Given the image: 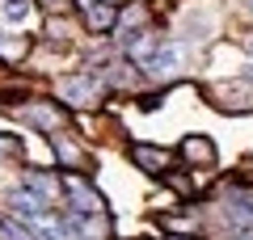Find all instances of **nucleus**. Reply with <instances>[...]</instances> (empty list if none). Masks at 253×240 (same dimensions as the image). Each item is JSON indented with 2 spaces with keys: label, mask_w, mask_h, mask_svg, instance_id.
I'll return each mask as SVG.
<instances>
[{
  "label": "nucleus",
  "mask_w": 253,
  "mask_h": 240,
  "mask_svg": "<svg viewBox=\"0 0 253 240\" xmlns=\"http://www.w3.org/2000/svg\"><path fill=\"white\" fill-rule=\"evenodd\" d=\"M59 97L76 110H93L106 97V80H101V72H72L59 80Z\"/></svg>",
  "instance_id": "1"
},
{
  "label": "nucleus",
  "mask_w": 253,
  "mask_h": 240,
  "mask_svg": "<svg viewBox=\"0 0 253 240\" xmlns=\"http://www.w3.org/2000/svg\"><path fill=\"white\" fill-rule=\"evenodd\" d=\"M59 190L68 194V211H72V215H101V211H106L101 190H93L84 173H63V177H59Z\"/></svg>",
  "instance_id": "2"
},
{
  "label": "nucleus",
  "mask_w": 253,
  "mask_h": 240,
  "mask_svg": "<svg viewBox=\"0 0 253 240\" xmlns=\"http://www.w3.org/2000/svg\"><path fill=\"white\" fill-rule=\"evenodd\" d=\"M4 206H9V215L13 219H21V223H30V228H38V223H46L51 219V202L46 198H38V194H30L26 186H17V190H9V198H4Z\"/></svg>",
  "instance_id": "3"
},
{
  "label": "nucleus",
  "mask_w": 253,
  "mask_h": 240,
  "mask_svg": "<svg viewBox=\"0 0 253 240\" xmlns=\"http://www.w3.org/2000/svg\"><path fill=\"white\" fill-rule=\"evenodd\" d=\"M17 114L26 118L30 126H38L42 135H59V126L68 122V114H63V110L55 106V101H30V106H21Z\"/></svg>",
  "instance_id": "4"
},
{
  "label": "nucleus",
  "mask_w": 253,
  "mask_h": 240,
  "mask_svg": "<svg viewBox=\"0 0 253 240\" xmlns=\"http://www.w3.org/2000/svg\"><path fill=\"white\" fill-rule=\"evenodd\" d=\"M131 160H135V169H144L148 177H165L173 169V152L156 148V143H131Z\"/></svg>",
  "instance_id": "5"
},
{
  "label": "nucleus",
  "mask_w": 253,
  "mask_h": 240,
  "mask_svg": "<svg viewBox=\"0 0 253 240\" xmlns=\"http://www.w3.org/2000/svg\"><path fill=\"white\" fill-rule=\"evenodd\" d=\"M139 72L152 76V80H173V76L181 72V51H177V42H161V51H156Z\"/></svg>",
  "instance_id": "6"
},
{
  "label": "nucleus",
  "mask_w": 253,
  "mask_h": 240,
  "mask_svg": "<svg viewBox=\"0 0 253 240\" xmlns=\"http://www.w3.org/2000/svg\"><path fill=\"white\" fill-rule=\"evenodd\" d=\"M181 164H190V169H211L215 164V143L207 139V135H186L177 148Z\"/></svg>",
  "instance_id": "7"
},
{
  "label": "nucleus",
  "mask_w": 253,
  "mask_h": 240,
  "mask_svg": "<svg viewBox=\"0 0 253 240\" xmlns=\"http://www.w3.org/2000/svg\"><path fill=\"white\" fill-rule=\"evenodd\" d=\"M224 215L236 223V228H253V194L236 190V194L224 198Z\"/></svg>",
  "instance_id": "8"
},
{
  "label": "nucleus",
  "mask_w": 253,
  "mask_h": 240,
  "mask_svg": "<svg viewBox=\"0 0 253 240\" xmlns=\"http://www.w3.org/2000/svg\"><path fill=\"white\" fill-rule=\"evenodd\" d=\"M118 42H131V38H135V34H144V30H148V9H144V4H135V9H126V13H118Z\"/></svg>",
  "instance_id": "9"
},
{
  "label": "nucleus",
  "mask_w": 253,
  "mask_h": 240,
  "mask_svg": "<svg viewBox=\"0 0 253 240\" xmlns=\"http://www.w3.org/2000/svg\"><path fill=\"white\" fill-rule=\"evenodd\" d=\"M51 148H55V156H59V164H68V169H81V173H89V156H84L81 148H76L68 135H51Z\"/></svg>",
  "instance_id": "10"
},
{
  "label": "nucleus",
  "mask_w": 253,
  "mask_h": 240,
  "mask_svg": "<svg viewBox=\"0 0 253 240\" xmlns=\"http://www.w3.org/2000/svg\"><path fill=\"white\" fill-rule=\"evenodd\" d=\"M21 186H26L30 194L46 198V202H55V194H59V177H51V173H42V169H30L26 177H21Z\"/></svg>",
  "instance_id": "11"
},
{
  "label": "nucleus",
  "mask_w": 253,
  "mask_h": 240,
  "mask_svg": "<svg viewBox=\"0 0 253 240\" xmlns=\"http://www.w3.org/2000/svg\"><path fill=\"white\" fill-rule=\"evenodd\" d=\"M26 55H30V38L0 34V59H4V63H17V59H26Z\"/></svg>",
  "instance_id": "12"
},
{
  "label": "nucleus",
  "mask_w": 253,
  "mask_h": 240,
  "mask_svg": "<svg viewBox=\"0 0 253 240\" xmlns=\"http://www.w3.org/2000/svg\"><path fill=\"white\" fill-rule=\"evenodd\" d=\"M4 21H26L30 17V0H4Z\"/></svg>",
  "instance_id": "13"
},
{
  "label": "nucleus",
  "mask_w": 253,
  "mask_h": 240,
  "mask_svg": "<svg viewBox=\"0 0 253 240\" xmlns=\"http://www.w3.org/2000/svg\"><path fill=\"white\" fill-rule=\"evenodd\" d=\"M21 156V143L13 135H0V160H17Z\"/></svg>",
  "instance_id": "14"
},
{
  "label": "nucleus",
  "mask_w": 253,
  "mask_h": 240,
  "mask_svg": "<svg viewBox=\"0 0 253 240\" xmlns=\"http://www.w3.org/2000/svg\"><path fill=\"white\" fill-rule=\"evenodd\" d=\"M68 0H42V9H63Z\"/></svg>",
  "instance_id": "15"
},
{
  "label": "nucleus",
  "mask_w": 253,
  "mask_h": 240,
  "mask_svg": "<svg viewBox=\"0 0 253 240\" xmlns=\"http://www.w3.org/2000/svg\"><path fill=\"white\" fill-rule=\"evenodd\" d=\"M245 9H249V13H253V0H245Z\"/></svg>",
  "instance_id": "16"
}]
</instances>
